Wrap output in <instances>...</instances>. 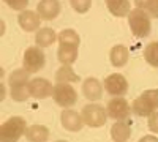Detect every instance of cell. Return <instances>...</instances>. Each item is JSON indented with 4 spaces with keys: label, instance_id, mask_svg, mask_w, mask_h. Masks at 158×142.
<instances>
[{
    "label": "cell",
    "instance_id": "1",
    "mask_svg": "<svg viewBox=\"0 0 158 142\" xmlns=\"http://www.w3.org/2000/svg\"><path fill=\"white\" fill-rule=\"evenodd\" d=\"M27 123L22 117H11L0 126V142H18L27 131Z\"/></svg>",
    "mask_w": 158,
    "mask_h": 142
},
{
    "label": "cell",
    "instance_id": "2",
    "mask_svg": "<svg viewBox=\"0 0 158 142\" xmlns=\"http://www.w3.org/2000/svg\"><path fill=\"white\" fill-rule=\"evenodd\" d=\"M128 25L131 29V33H133L135 36H138V38L147 36L152 30L150 16L141 8L131 10V13L128 14Z\"/></svg>",
    "mask_w": 158,
    "mask_h": 142
},
{
    "label": "cell",
    "instance_id": "3",
    "mask_svg": "<svg viewBox=\"0 0 158 142\" xmlns=\"http://www.w3.org/2000/svg\"><path fill=\"white\" fill-rule=\"evenodd\" d=\"M44 63H46V57H44V52L41 51V47L30 46L25 49L24 59H22V68L29 74H35L38 71H41Z\"/></svg>",
    "mask_w": 158,
    "mask_h": 142
},
{
    "label": "cell",
    "instance_id": "4",
    "mask_svg": "<svg viewBox=\"0 0 158 142\" xmlns=\"http://www.w3.org/2000/svg\"><path fill=\"white\" fill-rule=\"evenodd\" d=\"M82 120L90 128H100L106 123L108 120V112L100 104H85L81 111Z\"/></svg>",
    "mask_w": 158,
    "mask_h": 142
},
{
    "label": "cell",
    "instance_id": "5",
    "mask_svg": "<svg viewBox=\"0 0 158 142\" xmlns=\"http://www.w3.org/2000/svg\"><path fill=\"white\" fill-rule=\"evenodd\" d=\"M106 112H108V117L117 122H123L130 117V114L133 111H131V104L123 96H114L106 103Z\"/></svg>",
    "mask_w": 158,
    "mask_h": 142
},
{
    "label": "cell",
    "instance_id": "6",
    "mask_svg": "<svg viewBox=\"0 0 158 142\" xmlns=\"http://www.w3.org/2000/svg\"><path fill=\"white\" fill-rule=\"evenodd\" d=\"M52 98L60 108H70L77 101V92L71 84H56Z\"/></svg>",
    "mask_w": 158,
    "mask_h": 142
},
{
    "label": "cell",
    "instance_id": "7",
    "mask_svg": "<svg viewBox=\"0 0 158 142\" xmlns=\"http://www.w3.org/2000/svg\"><path fill=\"white\" fill-rule=\"evenodd\" d=\"M103 87L112 96H123L128 92V81H127V77L123 74L112 73V74H109L106 79H104Z\"/></svg>",
    "mask_w": 158,
    "mask_h": 142
},
{
    "label": "cell",
    "instance_id": "8",
    "mask_svg": "<svg viewBox=\"0 0 158 142\" xmlns=\"http://www.w3.org/2000/svg\"><path fill=\"white\" fill-rule=\"evenodd\" d=\"M131 111H133L138 117H150V115L156 111L153 101L149 95V90L142 92L133 103H131Z\"/></svg>",
    "mask_w": 158,
    "mask_h": 142
},
{
    "label": "cell",
    "instance_id": "9",
    "mask_svg": "<svg viewBox=\"0 0 158 142\" xmlns=\"http://www.w3.org/2000/svg\"><path fill=\"white\" fill-rule=\"evenodd\" d=\"M29 87H30L32 96L36 98V99H44L48 96H52V93H54V85H52L48 79H44V77L30 79Z\"/></svg>",
    "mask_w": 158,
    "mask_h": 142
},
{
    "label": "cell",
    "instance_id": "10",
    "mask_svg": "<svg viewBox=\"0 0 158 142\" xmlns=\"http://www.w3.org/2000/svg\"><path fill=\"white\" fill-rule=\"evenodd\" d=\"M60 123H62V126L67 131L77 133L82 128L84 120H82V115L79 114V112H76L73 109H65L62 112V115H60Z\"/></svg>",
    "mask_w": 158,
    "mask_h": 142
},
{
    "label": "cell",
    "instance_id": "11",
    "mask_svg": "<svg viewBox=\"0 0 158 142\" xmlns=\"http://www.w3.org/2000/svg\"><path fill=\"white\" fill-rule=\"evenodd\" d=\"M18 24L24 32H35V30H40L41 18H40V14L36 11L25 10L18 14Z\"/></svg>",
    "mask_w": 158,
    "mask_h": 142
},
{
    "label": "cell",
    "instance_id": "12",
    "mask_svg": "<svg viewBox=\"0 0 158 142\" xmlns=\"http://www.w3.org/2000/svg\"><path fill=\"white\" fill-rule=\"evenodd\" d=\"M36 13L43 21H52L60 13V2L57 0H41L36 6Z\"/></svg>",
    "mask_w": 158,
    "mask_h": 142
},
{
    "label": "cell",
    "instance_id": "13",
    "mask_svg": "<svg viewBox=\"0 0 158 142\" xmlns=\"http://www.w3.org/2000/svg\"><path fill=\"white\" fill-rule=\"evenodd\" d=\"M81 90H82L84 98H87L89 101H97L103 96V85L95 77H87L82 82Z\"/></svg>",
    "mask_w": 158,
    "mask_h": 142
},
{
    "label": "cell",
    "instance_id": "14",
    "mask_svg": "<svg viewBox=\"0 0 158 142\" xmlns=\"http://www.w3.org/2000/svg\"><path fill=\"white\" fill-rule=\"evenodd\" d=\"M130 59V51L127 46L122 44H117L111 49L109 52V60H111V65L115 68H122L123 65H127V62Z\"/></svg>",
    "mask_w": 158,
    "mask_h": 142
},
{
    "label": "cell",
    "instance_id": "15",
    "mask_svg": "<svg viewBox=\"0 0 158 142\" xmlns=\"http://www.w3.org/2000/svg\"><path fill=\"white\" fill-rule=\"evenodd\" d=\"M106 8L115 18H123L131 13V2L128 0H108Z\"/></svg>",
    "mask_w": 158,
    "mask_h": 142
},
{
    "label": "cell",
    "instance_id": "16",
    "mask_svg": "<svg viewBox=\"0 0 158 142\" xmlns=\"http://www.w3.org/2000/svg\"><path fill=\"white\" fill-rule=\"evenodd\" d=\"M131 136V128L127 120L123 122H115L111 126V137L114 142H127Z\"/></svg>",
    "mask_w": 158,
    "mask_h": 142
},
{
    "label": "cell",
    "instance_id": "17",
    "mask_svg": "<svg viewBox=\"0 0 158 142\" xmlns=\"http://www.w3.org/2000/svg\"><path fill=\"white\" fill-rule=\"evenodd\" d=\"M49 130L44 125H32L25 131V139L29 142H46L49 139Z\"/></svg>",
    "mask_w": 158,
    "mask_h": 142
},
{
    "label": "cell",
    "instance_id": "18",
    "mask_svg": "<svg viewBox=\"0 0 158 142\" xmlns=\"http://www.w3.org/2000/svg\"><path fill=\"white\" fill-rule=\"evenodd\" d=\"M59 38V35L49 29V27H43L36 32V36H35V43L38 47H49L56 43V40Z\"/></svg>",
    "mask_w": 158,
    "mask_h": 142
},
{
    "label": "cell",
    "instance_id": "19",
    "mask_svg": "<svg viewBox=\"0 0 158 142\" xmlns=\"http://www.w3.org/2000/svg\"><path fill=\"white\" fill-rule=\"evenodd\" d=\"M57 59L62 65H73L77 60V47L74 46H65V44H59L57 49Z\"/></svg>",
    "mask_w": 158,
    "mask_h": 142
},
{
    "label": "cell",
    "instance_id": "20",
    "mask_svg": "<svg viewBox=\"0 0 158 142\" xmlns=\"http://www.w3.org/2000/svg\"><path fill=\"white\" fill-rule=\"evenodd\" d=\"M56 81L57 84H74V82H79L81 81V77H79L71 67L68 65H63L57 70L56 73Z\"/></svg>",
    "mask_w": 158,
    "mask_h": 142
},
{
    "label": "cell",
    "instance_id": "21",
    "mask_svg": "<svg viewBox=\"0 0 158 142\" xmlns=\"http://www.w3.org/2000/svg\"><path fill=\"white\" fill-rule=\"evenodd\" d=\"M59 44H65V46H74L77 47L81 43V38H79L77 32H74L73 29H67L59 33Z\"/></svg>",
    "mask_w": 158,
    "mask_h": 142
},
{
    "label": "cell",
    "instance_id": "22",
    "mask_svg": "<svg viewBox=\"0 0 158 142\" xmlns=\"http://www.w3.org/2000/svg\"><path fill=\"white\" fill-rule=\"evenodd\" d=\"M144 60H146L150 67L158 68V41H152L144 49Z\"/></svg>",
    "mask_w": 158,
    "mask_h": 142
},
{
    "label": "cell",
    "instance_id": "23",
    "mask_svg": "<svg viewBox=\"0 0 158 142\" xmlns=\"http://www.w3.org/2000/svg\"><path fill=\"white\" fill-rule=\"evenodd\" d=\"M10 95H11V98L15 99V101H19V103H21V101H27V99L32 96L29 84H22V85L11 87Z\"/></svg>",
    "mask_w": 158,
    "mask_h": 142
},
{
    "label": "cell",
    "instance_id": "24",
    "mask_svg": "<svg viewBox=\"0 0 158 142\" xmlns=\"http://www.w3.org/2000/svg\"><path fill=\"white\" fill-rule=\"evenodd\" d=\"M8 82H10V87H16V85H22V84H29V73L25 71L24 68H19V70H15L10 76H8Z\"/></svg>",
    "mask_w": 158,
    "mask_h": 142
},
{
    "label": "cell",
    "instance_id": "25",
    "mask_svg": "<svg viewBox=\"0 0 158 142\" xmlns=\"http://www.w3.org/2000/svg\"><path fill=\"white\" fill-rule=\"evenodd\" d=\"M136 8L144 10L150 18L158 19V0H138Z\"/></svg>",
    "mask_w": 158,
    "mask_h": 142
},
{
    "label": "cell",
    "instance_id": "26",
    "mask_svg": "<svg viewBox=\"0 0 158 142\" xmlns=\"http://www.w3.org/2000/svg\"><path fill=\"white\" fill-rule=\"evenodd\" d=\"M71 8L76 11V13H87L92 6V0H71L70 2Z\"/></svg>",
    "mask_w": 158,
    "mask_h": 142
},
{
    "label": "cell",
    "instance_id": "27",
    "mask_svg": "<svg viewBox=\"0 0 158 142\" xmlns=\"http://www.w3.org/2000/svg\"><path fill=\"white\" fill-rule=\"evenodd\" d=\"M6 5L13 10H18V11H25V8H27L29 5V0H6Z\"/></svg>",
    "mask_w": 158,
    "mask_h": 142
},
{
    "label": "cell",
    "instance_id": "28",
    "mask_svg": "<svg viewBox=\"0 0 158 142\" xmlns=\"http://www.w3.org/2000/svg\"><path fill=\"white\" fill-rule=\"evenodd\" d=\"M147 125H149V130H150L152 133L158 134V111H155L150 117H149Z\"/></svg>",
    "mask_w": 158,
    "mask_h": 142
},
{
    "label": "cell",
    "instance_id": "29",
    "mask_svg": "<svg viewBox=\"0 0 158 142\" xmlns=\"http://www.w3.org/2000/svg\"><path fill=\"white\" fill-rule=\"evenodd\" d=\"M149 95H150V98H152V101H153V104H155V108H156V111H158V88L149 90Z\"/></svg>",
    "mask_w": 158,
    "mask_h": 142
},
{
    "label": "cell",
    "instance_id": "30",
    "mask_svg": "<svg viewBox=\"0 0 158 142\" xmlns=\"http://www.w3.org/2000/svg\"><path fill=\"white\" fill-rule=\"evenodd\" d=\"M139 142H158V137L156 136H144L139 139Z\"/></svg>",
    "mask_w": 158,
    "mask_h": 142
},
{
    "label": "cell",
    "instance_id": "31",
    "mask_svg": "<svg viewBox=\"0 0 158 142\" xmlns=\"http://www.w3.org/2000/svg\"><path fill=\"white\" fill-rule=\"evenodd\" d=\"M0 90H2V99H5V84H2V87H0Z\"/></svg>",
    "mask_w": 158,
    "mask_h": 142
},
{
    "label": "cell",
    "instance_id": "32",
    "mask_svg": "<svg viewBox=\"0 0 158 142\" xmlns=\"http://www.w3.org/2000/svg\"><path fill=\"white\" fill-rule=\"evenodd\" d=\"M56 142H68V140H56Z\"/></svg>",
    "mask_w": 158,
    "mask_h": 142
}]
</instances>
